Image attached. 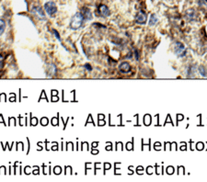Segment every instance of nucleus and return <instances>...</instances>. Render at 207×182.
Instances as JSON below:
<instances>
[{"label": "nucleus", "mask_w": 207, "mask_h": 182, "mask_svg": "<svg viewBox=\"0 0 207 182\" xmlns=\"http://www.w3.org/2000/svg\"><path fill=\"white\" fill-rule=\"evenodd\" d=\"M84 20H85V19L83 17L82 13L77 12L73 16V18L71 19V22H70V28H71L72 30H78L80 27L83 25Z\"/></svg>", "instance_id": "1"}, {"label": "nucleus", "mask_w": 207, "mask_h": 182, "mask_svg": "<svg viewBox=\"0 0 207 182\" xmlns=\"http://www.w3.org/2000/svg\"><path fill=\"white\" fill-rule=\"evenodd\" d=\"M173 51L175 55L178 57H184L185 54H186V47L184 46L183 43H181V41H176L174 42V45H173Z\"/></svg>", "instance_id": "2"}, {"label": "nucleus", "mask_w": 207, "mask_h": 182, "mask_svg": "<svg viewBox=\"0 0 207 182\" xmlns=\"http://www.w3.org/2000/svg\"><path fill=\"white\" fill-rule=\"evenodd\" d=\"M44 9H45V12L50 16V17H53V16H54L57 12V7L53 1L46 2L44 5Z\"/></svg>", "instance_id": "3"}, {"label": "nucleus", "mask_w": 207, "mask_h": 182, "mask_svg": "<svg viewBox=\"0 0 207 182\" xmlns=\"http://www.w3.org/2000/svg\"><path fill=\"white\" fill-rule=\"evenodd\" d=\"M97 12H98V15L100 16L102 18H107L108 16H110V14H111L110 8L104 4L99 5V7L97 8Z\"/></svg>", "instance_id": "4"}, {"label": "nucleus", "mask_w": 207, "mask_h": 182, "mask_svg": "<svg viewBox=\"0 0 207 182\" xmlns=\"http://www.w3.org/2000/svg\"><path fill=\"white\" fill-rule=\"evenodd\" d=\"M146 19H147V16L144 11H139L135 16V22L138 24H145L146 22Z\"/></svg>", "instance_id": "5"}, {"label": "nucleus", "mask_w": 207, "mask_h": 182, "mask_svg": "<svg viewBox=\"0 0 207 182\" xmlns=\"http://www.w3.org/2000/svg\"><path fill=\"white\" fill-rule=\"evenodd\" d=\"M32 13L37 16L38 19H40L41 20H43L45 19V14L43 12V10L40 7H34L32 8Z\"/></svg>", "instance_id": "6"}, {"label": "nucleus", "mask_w": 207, "mask_h": 182, "mask_svg": "<svg viewBox=\"0 0 207 182\" xmlns=\"http://www.w3.org/2000/svg\"><path fill=\"white\" fill-rule=\"evenodd\" d=\"M119 71L123 74H128L131 71V65L128 62H123L119 65Z\"/></svg>", "instance_id": "7"}, {"label": "nucleus", "mask_w": 207, "mask_h": 182, "mask_svg": "<svg viewBox=\"0 0 207 182\" xmlns=\"http://www.w3.org/2000/svg\"><path fill=\"white\" fill-rule=\"evenodd\" d=\"M81 13H82L83 17L86 20H90V19H92V18H93L90 9L88 8H81Z\"/></svg>", "instance_id": "8"}, {"label": "nucleus", "mask_w": 207, "mask_h": 182, "mask_svg": "<svg viewBox=\"0 0 207 182\" xmlns=\"http://www.w3.org/2000/svg\"><path fill=\"white\" fill-rule=\"evenodd\" d=\"M47 73H48V76H49V77L55 76V74L57 73V68H56L55 65H53V63H51V65L48 66Z\"/></svg>", "instance_id": "9"}, {"label": "nucleus", "mask_w": 207, "mask_h": 182, "mask_svg": "<svg viewBox=\"0 0 207 182\" xmlns=\"http://www.w3.org/2000/svg\"><path fill=\"white\" fill-rule=\"evenodd\" d=\"M185 18L187 19V20L190 21V20H193L195 19V11L194 9L192 8H190L188 9L186 13H185Z\"/></svg>", "instance_id": "10"}, {"label": "nucleus", "mask_w": 207, "mask_h": 182, "mask_svg": "<svg viewBox=\"0 0 207 182\" xmlns=\"http://www.w3.org/2000/svg\"><path fill=\"white\" fill-rule=\"evenodd\" d=\"M157 22H159V18H157V16L156 14H152L150 16V19H149V21H148V24L150 27H153L155 26Z\"/></svg>", "instance_id": "11"}, {"label": "nucleus", "mask_w": 207, "mask_h": 182, "mask_svg": "<svg viewBox=\"0 0 207 182\" xmlns=\"http://www.w3.org/2000/svg\"><path fill=\"white\" fill-rule=\"evenodd\" d=\"M5 30H6V22L3 19H0V36L4 33Z\"/></svg>", "instance_id": "12"}, {"label": "nucleus", "mask_w": 207, "mask_h": 182, "mask_svg": "<svg viewBox=\"0 0 207 182\" xmlns=\"http://www.w3.org/2000/svg\"><path fill=\"white\" fill-rule=\"evenodd\" d=\"M187 76L189 77H193L194 76V73H195V66L193 65V66H190L189 68H188V70H187Z\"/></svg>", "instance_id": "13"}, {"label": "nucleus", "mask_w": 207, "mask_h": 182, "mask_svg": "<svg viewBox=\"0 0 207 182\" xmlns=\"http://www.w3.org/2000/svg\"><path fill=\"white\" fill-rule=\"evenodd\" d=\"M198 71H199V73H200V74L201 77H207V72L205 71V68L204 66H199Z\"/></svg>", "instance_id": "14"}, {"label": "nucleus", "mask_w": 207, "mask_h": 182, "mask_svg": "<svg viewBox=\"0 0 207 182\" xmlns=\"http://www.w3.org/2000/svg\"><path fill=\"white\" fill-rule=\"evenodd\" d=\"M53 32L54 33V36H55V37H56V38H57V40H59V41H61V37H60V36H59L58 32H57V31H56L55 30H53Z\"/></svg>", "instance_id": "15"}, {"label": "nucleus", "mask_w": 207, "mask_h": 182, "mask_svg": "<svg viewBox=\"0 0 207 182\" xmlns=\"http://www.w3.org/2000/svg\"><path fill=\"white\" fill-rule=\"evenodd\" d=\"M134 56H135L136 60H139V52L137 50H134Z\"/></svg>", "instance_id": "16"}, {"label": "nucleus", "mask_w": 207, "mask_h": 182, "mask_svg": "<svg viewBox=\"0 0 207 182\" xmlns=\"http://www.w3.org/2000/svg\"><path fill=\"white\" fill-rule=\"evenodd\" d=\"M85 67H86L87 69H88L89 71H91V69H92V68H91V66H90V65H89V63H87V65H85Z\"/></svg>", "instance_id": "17"}, {"label": "nucleus", "mask_w": 207, "mask_h": 182, "mask_svg": "<svg viewBox=\"0 0 207 182\" xmlns=\"http://www.w3.org/2000/svg\"><path fill=\"white\" fill-rule=\"evenodd\" d=\"M173 171H174L173 168H168V173L172 174V173H173Z\"/></svg>", "instance_id": "18"}, {"label": "nucleus", "mask_w": 207, "mask_h": 182, "mask_svg": "<svg viewBox=\"0 0 207 182\" xmlns=\"http://www.w3.org/2000/svg\"><path fill=\"white\" fill-rule=\"evenodd\" d=\"M2 66H3V63L0 61V70H1V68H2Z\"/></svg>", "instance_id": "19"}]
</instances>
